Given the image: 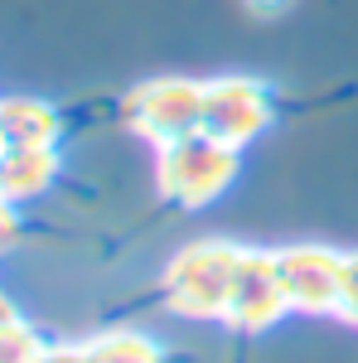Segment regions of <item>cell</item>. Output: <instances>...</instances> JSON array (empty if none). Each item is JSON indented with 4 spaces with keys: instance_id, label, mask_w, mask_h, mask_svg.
Wrapping results in <instances>:
<instances>
[{
    "instance_id": "cell-1",
    "label": "cell",
    "mask_w": 358,
    "mask_h": 363,
    "mask_svg": "<svg viewBox=\"0 0 358 363\" xmlns=\"http://www.w3.org/2000/svg\"><path fill=\"white\" fill-rule=\"evenodd\" d=\"M242 252H247V242H233V238H194V242H184L160 272V306L179 320L223 325L233 286H237Z\"/></svg>"
},
{
    "instance_id": "cell-2",
    "label": "cell",
    "mask_w": 358,
    "mask_h": 363,
    "mask_svg": "<svg viewBox=\"0 0 358 363\" xmlns=\"http://www.w3.org/2000/svg\"><path fill=\"white\" fill-rule=\"evenodd\" d=\"M237 174H242V150L208 131H189L155 145V194L184 213L213 208L237 184Z\"/></svg>"
},
{
    "instance_id": "cell-3",
    "label": "cell",
    "mask_w": 358,
    "mask_h": 363,
    "mask_svg": "<svg viewBox=\"0 0 358 363\" xmlns=\"http://www.w3.org/2000/svg\"><path fill=\"white\" fill-rule=\"evenodd\" d=\"M121 126L140 136L150 150L179 140L203 126V78L165 73V78H145L121 97Z\"/></svg>"
},
{
    "instance_id": "cell-4",
    "label": "cell",
    "mask_w": 358,
    "mask_h": 363,
    "mask_svg": "<svg viewBox=\"0 0 358 363\" xmlns=\"http://www.w3.org/2000/svg\"><path fill=\"white\" fill-rule=\"evenodd\" d=\"M276 126V87L257 73H218L203 78V126L208 136L247 150Z\"/></svg>"
},
{
    "instance_id": "cell-5",
    "label": "cell",
    "mask_w": 358,
    "mask_h": 363,
    "mask_svg": "<svg viewBox=\"0 0 358 363\" xmlns=\"http://www.w3.org/2000/svg\"><path fill=\"white\" fill-rule=\"evenodd\" d=\"M286 315H291V296H286V281H281L276 247H247L242 267H237V286H233L223 330H233L242 339H262V335H272Z\"/></svg>"
},
{
    "instance_id": "cell-6",
    "label": "cell",
    "mask_w": 358,
    "mask_h": 363,
    "mask_svg": "<svg viewBox=\"0 0 358 363\" xmlns=\"http://www.w3.org/2000/svg\"><path fill=\"white\" fill-rule=\"evenodd\" d=\"M281 257V281L291 296V315L310 320H334L339 310V281H344V252L330 242H286Z\"/></svg>"
},
{
    "instance_id": "cell-7",
    "label": "cell",
    "mask_w": 358,
    "mask_h": 363,
    "mask_svg": "<svg viewBox=\"0 0 358 363\" xmlns=\"http://www.w3.org/2000/svg\"><path fill=\"white\" fill-rule=\"evenodd\" d=\"M58 174H63L58 145H5L0 150V199L15 203V208L49 194Z\"/></svg>"
},
{
    "instance_id": "cell-8",
    "label": "cell",
    "mask_w": 358,
    "mask_h": 363,
    "mask_svg": "<svg viewBox=\"0 0 358 363\" xmlns=\"http://www.w3.org/2000/svg\"><path fill=\"white\" fill-rule=\"evenodd\" d=\"M63 116L44 97H0V150L5 145H58Z\"/></svg>"
},
{
    "instance_id": "cell-9",
    "label": "cell",
    "mask_w": 358,
    "mask_h": 363,
    "mask_svg": "<svg viewBox=\"0 0 358 363\" xmlns=\"http://www.w3.org/2000/svg\"><path fill=\"white\" fill-rule=\"evenodd\" d=\"M87 349H92V363H169L160 339L145 335V330H126V325L92 335Z\"/></svg>"
},
{
    "instance_id": "cell-10",
    "label": "cell",
    "mask_w": 358,
    "mask_h": 363,
    "mask_svg": "<svg viewBox=\"0 0 358 363\" xmlns=\"http://www.w3.org/2000/svg\"><path fill=\"white\" fill-rule=\"evenodd\" d=\"M334 320L358 330V247L344 252V281H339V310H334Z\"/></svg>"
},
{
    "instance_id": "cell-11",
    "label": "cell",
    "mask_w": 358,
    "mask_h": 363,
    "mask_svg": "<svg viewBox=\"0 0 358 363\" xmlns=\"http://www.w3.org/2000/svg\"><path fill=\"white\" fill-rule=\"evenodd\" d=\"M34 363H92V349H87V339L83 344H44Z\"/></svg>"
},
{
    "instance_id": "cell-12",
    "label": "cell",
    "mask_w": 358,
    "mask_h": 363,
    "mask_svg": "<svg viewBox=\"0 0 358 363\" xmlns=\"http://www.w3.org/2000/svg\"><path fill=\"white\" fill-rule=\"evenodd\" d=\"M242 10L252 20H281V15L296 10V0H242Z\"/></svg>"
},
{
    "instance_id": "cell-13",
    "label": "cell",
    "mask_w": 358,
    "mask_h": 363,
    "mask_svg": "<svg viewBox=\"0 0 358 363\" xmlns=\"http://www.w3.org/2000/svg\"><path fill=\"white\" fill-rule=\"evenodd\" d=\"M15 238H20V218H15V203H5V199H0V252L15 247Z\"/></svg>"
},
{
    "instance_id": "cell-14",
    "label": "cell",
    "mask_w": 358,
    "mask_h": 363,
    "mask_svg": "<svg viewBox=\"0 0 358 363\" xmlns=\"http://www.w3.org/2000/svg\"><path fill=\"white\" fill-rule=\"evenodd\" d=\"M15 320H20V310L10 306V296L0 291V330H5V325H15Z\"/></svg>"
}]
</instances>
